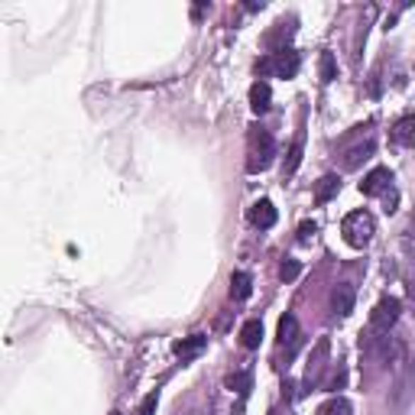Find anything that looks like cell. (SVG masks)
Instances as JSON below:
<instances>
[{
	"instance_id": "6da1fadb",
	"label": "cell",
	"mask_w": 415,
	"mask_h": 415,
	"mask_svg": "<svg viewBox=\"0 0 415 415\" xmlns=\"http://www.w3.org/2000/svg\"><path fill=\"white\" fill-rule=\"evenodd\" d=\"M341 234H344V240L351 246H367L370 240H373V234H377V221H373V215L370 211H351V215L344 217V224H341Z\"/></svg>"
},
{
	"instance_id": "7a4b0ae2",
	"label": "cell",
	"mask_w": 415,
	"mask_h": 415,
	"mask_svg": "<svg viewBox=\"0 0 415 415\" xmlns=\"http://www.w3.org/2000/svg\"><path fill=\"white\" fill-rule=\"evenodd\" d=\"M250 159H246V172H263L269 169V162H273V156H276V143H273V137H269L266 130H254L250 133Z\"/></svg>"
},
{
	"instance_id": "3957f363",
	"label": "cell",
	"mask_w": 415,
	"mask_h": 415,
	"mask_svg": "<svg viewBox=\"0 0 415 415\" xmlns=\"http://www.w3.org/2000/svg\"><path fill=\"white\" fill-rule=\"evenodd\" d=\"M256 72H260V75L276 72L279 78H295L299 75V52H292V49H279L276 55L256 62Z\"/></svg>"
},
{
	"instance_id": "277c9868",
	"label": "cell",
	"mask_w": 415,
	"mask_h": 415,
	"mask_svg": "<svg viewBox=\"0 0 415 415\" xmlns=\"http://www.w3.org/2000/svg\"><path fill=\"white\" fill-rule=\"evenodd\" d=\"M399 312H402L399 299H392V295L380 299L377 308L370 312V331H373V334H390V328L399 322Z\"/></svg>"
},
{
	"instance_id": "5b68a950",
	"label": "cell",
	"mask_w": 415,
	"mask_h": 415,
	"mask_svg": "<svg viewBox=\"0 0 415 415\" xmlns=\"http://www.w3.org/2000/svg\"><path fill=\"white\" fill-rule=\"evenodd\" d=\"M354 285H347V283H341V285H334V292H331V312L338 318H347L351 312H354Z\"/></svg>"
},
{
	"instance_id": "8992f818",
	"label": "cell",
	"mask_w": 415,
	"mask_h": 415,
	"mask_svg": "<svg viewBox=\"0 0 415 415\" xmlns=\"http://www.w3.org/2000/svg\"><path fill=\"white\" fill-rule=\"evenodd\" d=\"M390 140L396 143V147H415V114H406V117H399V120L392 123Z\"/></svg>"
},
{
	"instance_id": "52a82bcc",
	"label": "cell",
	"mask_w": 415,
	"mask_h": 415,
	"mask_svg": "<svg viewBox=\"0 0 415 415\" xmlns=\"http://www.w3.org/2000/svg\"><path fill=\"white\" fill-rule=\"evenodd\" d=\"M205 347H208V338H205V334H192V338L176 341V344H172V354L182 357V360H192V357H198Z\"/></svg>"
},
{
	"instance_id": "ba28073f",
	"label": "cell",
	"mask_w": 415,
	"mask_h": 415,
	"mask_svg": "<svg viewBox=\"0 0 415 415\" xmlns=\"http://www.w3.org/2000/svg\"><path fill=\"white\" fill-rule=\"evenodd\" d=\"M250 224L254 227H260V231H266V227H273L276 224V208H273V201H256L254 208H250Z\"/></svg>"
},
{
	"instance_id": "9c48e42d",
	"label": "cell",
	"mask_w": 415,
	"mask_h": 415,
	"mask_svg": "<svg viewBox=\"0 0 415 415\" xmlns=\"http://www.w3.org/2000/svg\"><path fill=\"white\" fill-rule=\"evenodd\" d=\"M390 182H392V172L390 169H373L360 182V192L363 195H383L386 188H390Z\"/></svg>"
},
{
	"instance_id": "30bf717a",
	"label": "cell",
	"mask_w": 415,
	"mask_h": 415,
	"mask_svg": "<svg viewBox=\"0 0 415 415\" xmlns=\"http://www.w3.org/2000/svg\"><path fill=\"white\" fill-rule=\"evenodd\" d=\"M324 360H328V341H318L315 354H312V360H308V373H305L308 386L318 383V377H322V370H324Z\"/></svg>"
},
{
	"instance_id": "8fae6325",
	"label": "cell",
	"mask_w": 415,
	"mask_h": 415,
	"mask_svg": "<svg viewBox=\"0 0 415 415\" xmlns=\"http://www.w3.org/2000/svg\"><path fill=\"white\" fill-rule=\"evenodd\" d=\"M373 149H377V143H373V140H367V143H360V147H351L344 153V159H341V166H344V169H357L363 159H370V156H373Z\"/></svg>"
},
{
	"instance_id": "7c38bea8",
	"label": "cell",
	"mask_w": 415,
	"mask_h": 415,
	"mask_svg": "<svg viewBox=\"0 0 415 415\" xmlns=\"http://www.w3.org/2000/svg\"><path fill=\"white\" fill-rule=\"evenodd\" d=\"M269 101H273V88H269L266 81H256V85L250 88V108H254V114H266Z\"/></svg>"
},
{
	"instance_id": "4fadbf2b",
	"label": "cell",
	"mask_w": 415,
	"mask_h": 415,
	"mask_svg": "<svg viewBox=\"0 0 415 415\" xmlns=\"http://www.w3.org/2000/svg\"><path fill=\"white\" fill-rule=\"evenodd\" d=\"M338 192H341V178L338 176H322L318 178V185H315V201L318 205H328Z\"/></svg>"
},
{
	"instance_id": "5bb4252c",
	"label": "cell",
	"mask_w": 415,
	"mask_h": 415,
	"mask_svg": "<svg viewBox=\"0 0 415 415\" xmlns=\"http://www.w3.org/2000/svg\"><path fill=\"white\" fill-rule=\"evenodd\" d=\"M250 292H254V279H250V273H234L231 276V299L244 302V299H250Z\"/></svg>"
},
{
	"instance_id": "9a60e30c",
	"label": "cell",
	"mask_w": 415,
	"mask_h": 415,
	"mask_svg": "<svg viewBox=\"0 0 415 415\" xmlns=\"http://www.w3.org/2000/svg\"><path fill=\"white\" fill-rule=\"evenodd\" d=\"M279 344H289L295 347L299 344V322H295V315H285L283 322H279Z\"/></svg>"
},
{
	"instance_id": "2e32d148",
	"label": "cell",
	"mask_w": 415,
	"mask_h": 415,
	"mask_svg": "<svg viewBox=\"0 0 415 415\" xmlns=\"http://www.w3.org/2000/svg\"><path fill=\"white\" fill-rule=\"evenodd\" d=\"M260 341H263V324L254 318V322H246L244 331H240V344H244L246 351H256V347H260Z\"/></svg>"
},
{
	"instance_id": "e0dca14e",
	"label": "cell",
	"mask_w": 415,
	"mask_h": 415,
	"mask_svg": "<svg viewBox=\"0 0 415 415\" xmlns=\"http://www.w3.org/2000/svg\"><path fill=\"white\" fill-rule=\"evenodd\" d=\"M302 149H305V137H295V143L289 147V156H285V166H283V176H292L295 169H299V162H302Z\"/></svg>"
},
{
	"instance_id": "ac0fdd59",
	"label": "cell",
	"mask_w": 415,
	"mask_h": 415,
	"mask_svg": "<svg viewBox=\"0 0 415 415\" xmlns=\"http://www.w3.org/2000/svg\"><path fill=\"white\" fill-rule=\"evenodd\" d=\"M354 409H351V402L341 399V396H334V399H328L322 409H318V415H351Z\"/></svg>"
},
{
	"instance_id": "d6986e66",
	"label": "cell",
	"mask_w": 415,
	"mask_h": 415,
	"mask_svg": "<svg viewBox=\"0 0 415 415\" xmlns=\"http://www.w3.org/2000/svg\"><path fill=\"white\" fill-rule=\"evenodd\" d=\"M399 246H402V254H406V260L415 263V221H412V227H406V231H402Z\"/></svg>"
},
{
	"instance_id": "ffe728a7",
	"label": "cell",
	"mask_w": 415,
	"mask_h": 415,
	"mask_svg": "<svg viewBox=\"0 0 415 415\" xmlns=\"http://www.w3.org/2000/svg\"><path fill=\"white\" fill-rule=\"evenodd\" d=\"M338 78V65H334V55L322 52V81H334Z\"/></svg>"
},
{
	"instance_id": "44dd1931",
	"label": "cell",
	"mask_w": 415,
	"mask_h": 415,
	"mask_svg": "<svg viewBox=\"0 0 415 415\" xmlns=\"http://www.w3.org/2000/svg\"><path fill=\"white\" fill-rule=\"evenodd\" d=\"M299 273H302V266H299L295 260H285L283 266H279V279H283V283H292V279L299 276Z\"/></svg>"
},
{
	"instance_id": "7402d4cb",
	"label": "cell",
	"mask_w": 415,
	"mask_h": 415,
	"mask_svg": "<svg viewBox=\"0 0 415 415\" xmlns=\"http://www.w3.org/2000/svg\"><path fill=\"white\" fill-rule=\"evenodd\" d=\"M227 386L237 392H246L250 390V373H231V377H227Z\"/></svg>"
},
{
	"instance_id": "603a6c76",
	"label": "cell",
	"mask_w": 415,
	"mask_h": 415,
	"mask_svg": "<svg viewBox=\"0 0 415 415\" xmlns=\"http://www.w3.org/2000/svg\"><path fill=\"white\" fill-rule=\"evenodd\" d=\"M156 406H159V396H156V392H149L147 399H143V406L137 409V415H153V412H156Z\"/></svg>"
},
{
	"instance_id": "cb8c5ba5",
	"label": "cell",
	"mask_w": 415,
	"mask_h": 415,
	"mask_svg": "<svg viewBox=\"0 0 415 415\" xmlns=\"http://www.w3.org/2000/svg\"><path fill=\"white\" fill-rule=\"evenodd\" d=\"M344 386V370H331V377L324 380V390H341Z\"/></svg>"
},
{
	"instance_id": "d4e9b609",
	"label": "cell",
	"mask_w": 415,
	"mask_h": 415,
	"mask_svg": "<svg viewBox=\"0 0 415 415\" xmlns=\"http://www.w3.org/2000/svg\"><path fill=\"white\" fill-rule=\"evenodd\" d=\"M315 234H318V224H315V221H305V224L299 227V240H302V244H308V240L315 237Z\"/></svg>"
},
{
	"instance_id": "484cf974",
	"label": "cell",
	"mask_w": 415,
	"mask_h": 415,
	"mask_svg": "<svg viewBox=\"0 0 415 415\" xmlns=\"http://www.w3.org/2000/svg\"><path fill=\"white\" fill-rule=\"evenodd\" d=\"M392 211H396V192L386 195V215H392Z\"/></svg>"
},
{
	"instance_id": "4316f807",
	"label": "cell",
	"mask_w": 415,
	"mask_h": 415,
	"mask_svg": "<svg viewBox=\"0 0 415 415\" xmlns=\"http://www.w3.org/2000/svg\"><path fill=\"white\" fill-rule=\"evenodd\" d=\"M409 295H412V302H415V283H412V285H409Z\"/></svg>"
},
{
	"instance_id": "83f0119b",
	"label": "cell",
	"mask_w": 415,
	"mask_h": 415,
	"mask_svg": "<svg viewBox=\"0 0 415 415\" xmlns=\"http://www.w3.org/2000/svg\"><path fill=\"white\" fill-rule=\"evenodd\" d=\"M110 415H120V412H110Z\"/></svg>"
}]
</instances>
